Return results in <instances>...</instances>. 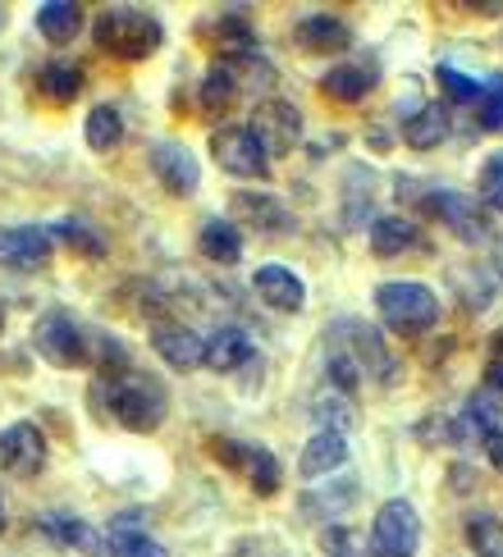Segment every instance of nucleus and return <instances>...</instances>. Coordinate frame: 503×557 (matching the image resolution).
Instances as JSON below:
<instances>
[{"label":"nucleus","instance_id":"nucleus-6","mask_svg":"<svg viewBox=\"0 0 503 557\" xmlns=\"http://www.w3.org/2000/svg\"><path fill=\"white\" fill-rule=\"evenodd\" d=\"M421 544V517L407 498L380 503V512L371 521V557H412Z\"/></svg>","mask_w":503,"mask_h":557},{"label":"nucleus","instance_id":"nucleus-14","mask_svg":"<svg viewBox=\"0 0 503 557\" xmlns=\"http://www.w3.org/2000/svg\"><path fill=\"white\" fill-rule=\"evenodd\" d=\"M293 37L311 55H339V51H348V46H353L348 23H343L339 14H307V18H297Z\"/></svg>","mask_w":503,"mask_h":557},{"label":"nucleus","instance_id":"nucleus-15","mask_svg":"<svg viewBox=\"0 0 503 557\" xmlns=\"http://www.w3.org/2000/svg\"><path fill=\"white\" fill-rule=\"evenodd\" d=\"M151 347H156V357L165 366H174V370H197L201 357H206V343L188 330V324H156Z\"/></svg>","mask_w":503,"mask_h":557},{"label":"nucleus","instance_id":"nucleus-33","mask_svg":"<svg viewBox=\"0 0 503 557\" xmlns=\"http://www.w3.org/2000/svg\"><path fill=\"white\" fill-rule=\"evenodd\" d=\"M247 475H252V490H257L261 498H270L274 490H280V461H274L270 448H252L247 453Z\"/></svg>","mask_w":503,"mask_h":557},{"label":"nucleus","instance_id":"nucleus-4","mask_svg":"<svg viewBox=\"0 0 503 557\" xmlns=\"http://www.w3.org/2000/svg\"><path fill=\"white\" fill-rule=\"evenodd\" d=\"M376 311L384 315L389 330L421 334L440 320V297H434L426 284H380L376 288Z\"/></svg>","mask_w":503,"mask_h":557},{"label":"nucleus","instance_id":"nucleus-25","mask_svg":"<svg viewBox=\"0 0 503 557\" xmlns=\"http://www.w3.org/2000/svg\"><path fill=\"white\" fill-rule=\"evenodd\" d=\"M311 416L320 421V434H348L357 425V407L348 393H339V388H326V393H316L311 398Z\"/></svg>","mask_w":503,"mask_h":557},{"label":"nucleus","instance_id":"nucleus-23","mask_svg":"<svg viewBox=\"0 0 503 557\" xmlns=\"http://www.w3.org/2000/svg\"><path fill=\"white\" fill-rule=\"evenodd\" d=\"M320 87L330 91L334 101H343V106H353V101H361V97H371V87H376V64H339V69H330L326 78H320Z\"/></svg>","mask_w":503,"mask_h":557},{"label":"nucleus","instance_id":"nucleus-34","mask_svg":"<svg viewBox=\"0 0 503 557\" xmlns=\"http://www.w3.org/2000/svg\"><path fill=\"white\" fill-rule=\"evenodd\" d=\"M476 197L490 206V211H503V156H490L480 165V183H476Z\"/></svg>","mask_w":503,"mask_h":557},{"label":"nucleus","instance_id":"nucleus-20","mask_svg":"<svg viewBox=\"0 0 503 557\" xmlns=\"http://www.w3.org/2000/svg\"><path fill=\"white\" fill-rule=\"evenodd\" d=\"M343 461H348V438H339V434H316V438H307L303 457H297V471H303V480H320V475L339 471Z\"/></svg>","mask_w":503,"mask_h":557},{"label":"nucleus","instance_id":"nucleus-9","mask_svg":"<svg viewBox=\"0 0 503 557\" xmlns=\"http://www.w3.org/2000/svg\"><path fill=\"white\" fill-rule=\"evenodd\" d=\"M46 467V434L28 421H14L10 430H0V471L14 480H33Z\"/></svg>","mask_w":503,"mask_h":557},{"label":"nucleus","instance_id":"nucleus-19","mask_svg":"<svg viewBox=\"0 0 503 557\" xmlns=\"http://www.w3.org/2000/svg\"><path fill=\"white\" fill-rule=\"evenodd\" d=\"M449 128H453L449 124V110L430 101V106H421L417 114H407V120H403V143L412 151H434L449 137Z\"/></svg>","mask_w":503,"mask_h":557},{"label":"nucleus","instance_id":"nucleus-7","mask_svg":"<svg viewBox=\"0 0 503 557\" xmlns=\"http://www.w3.org/2000/svg\"><path fill=\"white\" fill-rule=\"evenodd\" d=\"M211 156L224 174H238V178H266L270 174V156L257 143V133L247 124H224L211 137Z\"/></svg>","mask_w":503,"mask_h":557},{"label":"nucleus","instance_id":"nucleus-8","mask_svg":"<svg viewBox=\"0 0 503 557\" xmlns=\"http://www.w3.org/2000/svg\"><path fill=\"white\" fill-rule=\"evenodd\" d=\"M252 133H257V143L266 147V156H289L297 143H303V110L293 101H280L270 97L252 110Z\"/></svg>","mask_w":503,"mask_h":557},{"label":"nucleus","instance_id":"nucleus-13","mask_svg":"<svg viewBox=\"0 0 503 557\" xmlns=\"http://www.w3.org/2000/svg\"><path fill=\"white\" fill-rule=\"evenodd\" d=\"M151 170H156L160 183H165V193H174V197L197 193L201 170H197V160H193L188 147H179V143H156V147H151Z\"/></svg>","mask_w":503,"mask_h":557},{"label":"nucleus","instance_id":"nucleus-36","mask_svg":"<svg viewBox=\"0 0 503 557\" xmlns=\"http://www.w3.org/2000/svg\"><path fill=\"white\" fill-rule=\"evenodd\" d=\"M440 87L449 91L453 101H463V106H476L480 101V83H471L467 74H457V69H449V64L440 69Z\"/></svg>","mask_w":503,"mask_h":557},{"label":"nucleus","instance_id":"nucleus-12","mask_svg":"<svg viewBox=\"0 0 503 557\" xmlns=\"http://www.w3.org/2000/svg\"><path fill=\"white\" fill-rule=\"evenodd\" d=\"M252 284H257V297L266 301L270 311H303V301H307V284H303V274L289 270V265H261L257 274H252Z\"/></svg>","mask_w":503,"mask_h":557},{"label":"nucleus","instance_id":"nucleus-41","mask_svg":"<svg viewBox=\"0 0 503 557\" xmlns=\"http://www.w3.org/2000/svg\"><path fill=\"white\" fill-rule=\"evenodd\" d=\"M0 334H5V307H0Z\"/></svg>","mask_w":503,"mask_h":557},{"label":"nucleus","instance_id":"nucleus-16","mask_svg":"<svg viewBox=\"0 0 503 557\" xmlns=\"http://www.w3.org/2000/svg\"><path fill=\"white\" fill-rule=\"evenodd\" d=\"M106 553L110 557H170L165 548H160L151 535H147V521L137 512H124L114 517L110 530H106Z\"/></svg>","mask_w":503,"mask_h":557},{"label":"nucleus","instance_id":"nucleus-28","mask_svg":"<svg viewBox=\"0 0 503 557\" xmlns=\"http://www.w3.org/2000/svg\"><path fill=\"white\" fill-rule=\"evenodd\" d=\"M37 87L46 91L51 101H78V91H83V69L78 64H46L41 69V78H37Z\"/></svg>","mask_w":503,"mask_h":557},{"label":"nucleus","instance_id":"nucleus-39","mask_svg":"<svg viewBox=\"0 0 503 557\" xmlns=\"http://www.w3.org/2000/svg\"><path fill=\"white\" fill-rule=\"evenodd\" d=\"M494 270H499V278H503V238H499V247H494Z\"/></svg>","mask_w":503,"mask_h":557},{"label":"nucleus","instance_id":"nucleus-10","mask_svg":"<svg viewBox=\"0 0 503 557\" xmlns=\"http://www.w3.org/2000/svg\"><path fill=\"white\" fill-rule=\"evenodd\" d=\"M426 211L440 220V224H449L463 243H486V238H494V234H490V215L480 211L471 197H463V193H449V188L426 193Z\"/></svg>","mask_w":503,"mask_h":557},{"label":"nucleus","instance_id":"nucleus-35","mask_svg":"<svg viewBox=\"0 0 503 557\" xmlns=\"http://www.w3.org/2000/svg\"><path fill=\"white\" fill-rule=\"evenodd\" d=\"M476 120L480 128L503 133V78H494L490 87H480V101H476Z\"/></svg>","mask_w":503,"mask_h":557},{"label":"nucleus","instance_id":"nucleus-29","mask_svg":"<svg viewBox=\"0 0 503 557\" xmlns=\"http://www.w3.org/2000/svg\"><path fill=\"white\" fill-rule=\"evenodd\" d=\"M238 97V74H234V64H211L206 69V78H201V106L206 110H224L229 101Z\"/></svg>","mask_w":503,"mask_h":557},{"label":"nucleus","instance_id":"nucleus-26","mask_svg":"<svg viewBox=\"0 0 503 557\" xmlns=\"http://www.w3.org/2000/svg\"><path fill=\"white\" fill-rule=\"evenodd\" d=\"M417 224H412L407 215H380L371 224V251L376 257H403V251L417 247Z\"/></svg>","mask_w":503,"mask_h":557},{"label":"nucleus","instance_id":"nucleus-5","mask_svg":"<svg viewBox=\"0 0 503 557\" xmlns=\"http://www.w3.org/2000/svg\"><path fill=\"white\" fill-rule=\"evenodd\" d=\"M33 347L41 361H51L60 370H74V366H87V338L78 330V320L51 307L37 324H33Z\"/></svg>","mask_w":503,"mask_h":557},{"label":"nucleus","instance_id":"nucleus-18","mask_svg":"<svg viewBox=\"0 0 503 557\" xmlns=\"http://www.w3.org/2000/svg\"><path fill=\"white\" fill-rule=\"evenodd\" d=\"M41 530H46V535H51L60 548H74V553H83V557H101V553H106L101 530L91 525V521H83V517H64V512H56V517H46V521H41Z\"/></svg>","mask_w":503,"mask_h":557},{"label":"nucleus","instance_id":"nucleus-22","mask_svg":"<svg viewBox=\"0 0 503 557\" xmlns=\"http://www.w3.org/2000/svg\"><path fill=\"white\" fill-rule=\"evenodd\" d=\"M197 247H201V257H211L216 265H234L243 257V234H238V224H229V220H206L197 228Z\"/></svg>","mask_w":503,"mask_h":557},{"label":"nucleus","instance_id":"nucleus-40","mask_svg":"<svg viewBox=\"0 0 503 557\" xmlns=\"http://www.w3.org/2000/svg\"><path fill=\"white\" fill-rule=\"evenodd\" d=\"M490 343H494V352H499V357H503V330H499V334H494V338H490Z\"/></svg>","mask_w":503,"mask_h":557},{"label":"nucleus","instance_id":"nucleus-38","mask_svg":"<svg viewBox=\"0 0 503 557\" xmlns=\"http://www.w3.org/2000/svg\"><path fill=\"white\" fill-rule=\"evenodd\" d=\"M480 380H486V388H490V393H503V357H494V361L486 366V375H480Z\"/></svg>","mask_w":503,"mask_h":557},{"label":"nucleus","instance_id":"nucleus-32","mask_svg":"<svg viewBox=\"0 0 503 557\" xmlns=\"http://www.w3.org/2000/svg\"><path fill=\"white\" fill-rule=\"evenodd\" d=\"M51 234H56L64 247H74L78 257H91V261L106 257V238H101L91 224H83V220H64V224H56V228H51Z\"/></svg>","mask_w":503,"mask_h":557},{"label":"nucleus","instance_id":"nucleus-21","mask_svg":"<svg viewBox=\"0 0 503 557\" xmlns=\"http://www.w3.org/2000/svg\"><path fill=\"white\" fill-rule=\"evenodd\" d=\"M252 338L243 334V330H216L211 338H206V357H201V366H211V370H220V375H229V370H238V366H247L252 361Z\"/></svg>","mask_w":503,"mask_h":557},{"label":"nucleus","instance_id":"nucleus-31","mask_svg":"<svg viewBox=\"0 0 503 557\" xmlns=\"http://www.w3.org/2000/svg\"><path fill=\"white\" fill-rule=\"evenodd\" d=\"M467 544L476 557H503V521L490 517V512H480L467 521Z\"/></svg>","mask_w":503,"mask_h":557},{"label":"nucleus","instance_id":"nucleus-17","mask_svg":"<svg viewBox=\"0 0 503 557\" xmlns=\"http://www.w3.org/2000/svg\"><path fill=\"white\" fill-rule=\"evenodd\" d=\"M229 201H234V215L252 228H261V234H284V228H293V215L284 211V201L270 193H234Z\"/></svg>","mask_w":503,"mask_h":557},{"label":"nucleus","instance_id":"nucleus-2","mask_svg":"<svg viewBox=\"0 0 503 557\" xmlns=\"http://www.w3.org/2000/svg\"><path fill=\"white\" fill-rule=\"evenodd\" d=\"M91 37L106 55H120V60H147L160 51L165 41V28L160 18L147 14V10H128V5H114V10H101L91 18Z\"/></svg>","mask_w":503,"mask_h":557},{"label":"nucleus","instance_id":"nucleus-3","mask_svg":"<svg viewBox=\"0 0 503 557\" xmlns=\"http://www.w3.org/2000/svg\"><path fill=\"white\" fill-rule=\"evenodd\" d=\"M326 347H334V352L348 357L361 380H380V384L394 380V357H389L380 330H371L366 320H334Z\"/></svg>","mask_w":503,"mask_h":557},{"label":"nucleus","instance_id":"nucleus-24","mask_svg":"<svg viewBox=\"0 0 503 557\" xmlns=\"http://www.w3.org/2000/svg\"><path fill=\"white\" fill-rule=\"evenodd\" d=\"M37 28H41V37L51 41V46H64V41L78 37L83 10L74 5V0H46V5L37 10Z\"/></svg>","mask_w":503,"mask_h":557},{"label":"nucleus","instance_id":"nucleus-11","mask_svg":"<svg viewBox=\"0 0 503 557\" xmlns=\"http://www.w3.org/2000/svg\"><path fill=\"white\" fill-rule=\"evenodd\" d=\"M0 261L14 270H41L51 261V228H41V224L0 228Z\"/></svg>","mask_w":503,"mask_h":557},{"label":"nucleus","instance_id":"nucleus-42","mask_svg":"<svg viewBox=\"0 0 503 557\" xmlns=\"http://www.w3.org/2000/svg\"><path fill=\"white\" fill-rule=\"evenodd\" d=\"M0 530H5V507H0Z\"/></svg>","mask_w":503,"mask_h":557},{"label":"nucleus","instance_id":"nucleus-1","mask_svg":"<svg viewBox=\"0 0 503 557\" xmlns=\"http://www.w3.org/2000/svg\"><path fill=\"white\" fill-rule=\"evenodd\" d=\"M101 403H106V411L114 416V421H120L124 430H133V434L160 430V421H165V407H170L165 384H160L156 375L133 370V366L106 370V375H101Z\"/></svg>","mask_w":503,"mask_h":557},{"label":"nucleus","instance_id":"nucleus-37","mask_svg":"<svg viewBox=\"0 0 503 557\" xmlns=\"http://www.w3.org/2000/svg\"><path fill=\"white\" fill-rule=\"evenodd\" d=\"M486 457H490L494 471H503V430H494V434L486 438Z\"/></svg>","mask_w":503,"mask_h":557},{"label":"nucleus","instance_id":"nucleus-27","mask_svg":"<svg viewBox=\"0 0 503 557\" xmlns=\"http://www.w3.org/2000/svg\"><path fill=\"white\" fill-rule=\"evenodd\" d=\"M83 137H87L91 151H114L124 143V114L114 106H91L87 124H83Z\"/></svg>","mask_w":503,"mask_h":557},{"label":"nucleus","instance_id":"nucleus-30","mask_svg":"<svg viewBox=\"0 0 503 557\" xmlns=\"http://www.w3.org/2000/svg\"><path fill=\"white\" fill-rule=\"evenodd\" d=\"M499 430V407L490 403V398H471L467 407H463V421H457V438H486Z\"/></svg>","mask_w":503,"mask_h":557}]
</instances>
